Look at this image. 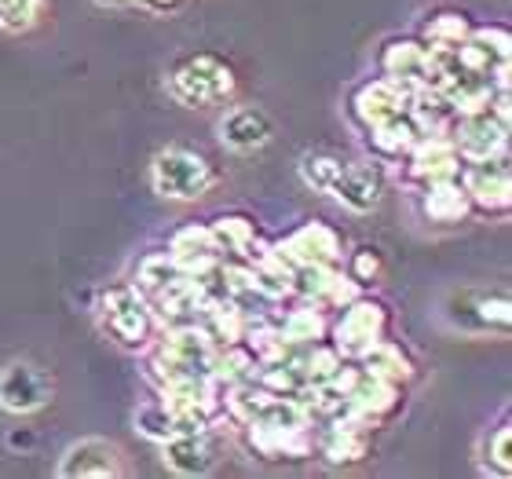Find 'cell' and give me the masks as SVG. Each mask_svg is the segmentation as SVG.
<instances>
[{"mask_svg": "<svg viewBox=\"0 0 512 479\" xmlns=\"http://www.w3.org/2000/svg\"><path fill=\"white\" fill-rule=\"evenodd\" d=\"M454 125L447 128L450 143L458 150L461 161H480L491 154H502L509 143V88H498L491 103L476 110L454 114Z\"/></svg>", "mask_w": 512, "mask_h": 479, "instance_id": "1", "label": "cell"}, {"mask_svg": "<svg viewBox=\"0 0 512 479\" xmlns=\"http://www.w3.org/2000/svg\"><path fill=\"white\" fill-rule=\"evenodd\" d=\"M443 319L469 337H509L512 304L505 289L465 286L443 300Z\"/></svg>", "mask_w": 512, "mask_h": 479, "instance_id": "2", "label": "cell"}, {"mask_svg": "<svg viewBox=\"0 0 512 479\" xmlns=\"http://www.w3.org/2000/svg\"><path fill=\"white\" fill-rule=\"evenodd\" d=\"M169 92L183 107H209L224 103L235 92V70L213 52L183 55L169 70Z\"/></svg>", "mask_w": 512, "mask_h": 479, "instance_id": "3", "label": "cell"}, {"mask_svg": "<svg viewBox=\"0 0 512 479\" xmlns=\"http://www.w3.org/2000/svg\"><path fill=\"white\" fill-rule=\"evenodd\" d=\"M150 180H154V191H158L161 198L194 202V198H202L216 183V172L202 154H194V150H187V147H169L154 158Z\"/></svg>", "mask_w": 512, "mask_h": 479, "instance_id": "4", "label": "cell"}, {"mask_svg": "<svg viewBox=\"0 0 512 479\" xmlns=\"http://www.w3.org/2000/svg\"><path fill=\"white\" fill-rule=\"evenodd\" d=\"M103 326L121 348L139 352L154 341V308L136 286H114L103 293Z\"/></svg>", "mask_w": 512, "mask_h": 479, "instance_id": "5", "label": "cell"}, {"mask_svg": "<svg viewBox=\"0 0 512 479\" xmlns=\"http://www.w3.org/2000/svg\"><path fill=\"white\" fill-rule=\"evenodd\" d=\"M213 337L202 333L198 326L191 330H176L169 333L165 341L158 344V370L165 377V384H180V381H209L216 370V355H213Z\"/></svg>", "mask_w": 512, "mask_h": 479, "instance_id": "6", "label": "cell"}, {"mask_svg": "<svg viewBox=\"0 0 512 479\" xmlns=\"http://www.w3.org/2000/svg\"><path fill=\"white\" fill-rule=\"evenodd\" d=\"M469 169H461V187L469 194L472 209L480 213H509L512 202V176H509V154H491L480 161H465Z\"/></svg>", "mask_w": 512, "mask_h": 479, "instance_id": "7", "label": "cell"}, {"mask_svg": "<svg viewBox=\"0 0 512 479\" xmlns=\"http://www.w3.org/2000/svg\"><path fill=\"white\" fill-rule=\"evenodd\" d=\"M344 315L337 319L333 326V348L348 359H359V355L370 348V344L381 341L384 326H388V308H384L381 300H366V297H355L344 304Z\"/></svg>", "mask_w": 512, "mask_h": 479, "instance_id": "8", "label": "cell"}, {"mask_svg": "<svg viewBox=\"0 0 512 479\" xmlns=\"http://www.w3.org/2000/svg\"><path fill=\"white\" fill-rule=\"evenodd\" d=\"M52 399V377L33 362H8L0 370V406L8 414H37Z\"/></svg>", "mask_w": 512, "mask_h": 479, "instance_id": "9", "label": "cell"}, {"mask_svg": "<svg viewBox=\"0 0 512 479\" xmlns=\"http://www.w3.org/2000/svg\"><path fill=\"white\" fill-rule=\"evenodd\" d=\"M282 256V264L293 271V267H308V264H344V245L341 235L333 231L330 224L322 220H308L300 224L286 242L275 249Z\"/></svg>", "mask_w": 512, "mask_h": 479, "instance_id": "10", "label": "cell"}, {"mask_svg": "<svg viewBox=\"0 0 512 479\" xmlns=\"http://www.w3.org/2000/svg\"><path fill=\"white\" fill-rule=\"evenodd\" d=\"M384 165L381 161H344L337 180L330 183V194L341 205H348L352 213H370L384 194Z\"/></svg>", "mask_w": 512, "mask_h": 479, "instance_id": "11", "label": "cell"}, {"mask_svg": "<svg viewBox=\"0 0 512 479\" xmlns=\"http://www.w3.org/2000/svg\"><path fill=\"white\" fill-rule=\"evenodd\" d=\"M220 461V439L209 428L165 439V465L180 476H209Z\"/></svg>", "mask_w": 512, "mask_h": 479, "instance_id": "12", "label": "cell"}, {"mask_svg": "<svg viewBox=\"0 0 512 479\" xmlns=\"http://www.w3.org/2000/svg\"><path fill=\"white\" fill-rule=\"evenodd\" d=\"M121 472V450L107 439H81L66 450L59 461V476L63 479H88V476H118Z\"/></svg>", "mask_w": 512, "mask_h": 479, "instance_id": "13", "label": "cell"}, {"mask_svg": "<svg viewBox=\"0 0 512 479\" xmlns=\"http://www.w3.org/2000/svg\"><path fill=\"white\" fill-rule=\"evenodd\" d=\"M169 256H172V264L180 267L183 275L202 278L205 271H213V267L220 264V256H224V253H220V245H216V238H213V231H209V227L191 224V227H183V231H176V235H172Z\"/></svg>", "mask_w": 512, "mask_h": 479, "instance_id": "14", "label": "cell"}, {"mask_svg": "<svg viewBox=\"0 0 512 479\" xmlns=\"http://www.w3.org/2000/svg\"><path fill=\"white\" fill-rule=\"evenodd\" d=\"M410 88H403L399 81L392 77H377L370 85L359 88V96H355V114L363 121L366 128L381 125V121L395 118V114H406L410 110Z\"/></svg>", "mask_w": 512, "mask_h": 479, "instance_id": "15", "label": "cell"}, {"mask_svg": "<svg viewBox=\"0 0 512 479\" xmlns=\"http://www.w3.org/2000/svg\"><path fill=\"white\" fill-rule=\"evenodd\" d=\"M271 136H275V125H271V118H267L260 107H235L220 118V139H224V147L242 150V154L267 147Z\"/></svg>", "mask_w": 512, "mask_h": 479, "instance_id": "16", "label": "cell"}, {"mask_svg": "<svg viewBox=\"0 0 512 479\" xmlns=\"http://www.w3.org/2000/svg\"><path fill=\"white\" fill-rule=\"evenodd\" d=\"M381 70H384V77L399 81V85L410 88V92L425 88L428 44L425 41H388L381 52Z\"/></svg>", "mask_w": 512, "mask_h": 479, "instance_id": "17", "label": "cell"}, {"mask_svg": "<svg viewBox=\"0 0 512 479\" xmlns=\"http://www.w3.org/2000/svg\"><path fill=\"white\" fill-rule=\"evenodd\" d=\"M366 421H355V417H337L326 436H322V458L330 465H355V461L366 458L370 450V432H366Z\"/></svg>", "mask_w": 512, "mask_h": 479, "instance_id": "18", "label": "cell"}, {"mask_svg": "<svg viewBox=\"0 0 512 479\" xmlns=\"http://www.w3.org/2000/svg\"><path fill=\"white\" fill-rule=\"evenodd\" d=\"M421 209L432 224H461L465 216L472 213V202L461 180H439L425 183V194H421Z\"/></svg>", "mask_w": 512, "mask_h": 479, "instance_id": "19", "label": "cell"}, {"mask_svg": "<svg viewBox=\"0 0 512 479\" xmlns=\"http://www.w3.org/2000/svg\"><path fill=\"white\" fill-rule=\"evenodd\" d=\"M359 370L377 377V381H388V384H403L414 377V362L406 359L403 348L392 341H377L370 344L363 355H359Z\"/></svg>", "mask_w": 512, "mask_h": 479, "instance_id": "20", "label": "cell"}, {"mask_svg": "<svg viewBox=\"0 0 512 479\" xmlns=\"http://www.w3.org/2000/svg\"><path fill=\"white\" fill-rule=\"evenodd\" d=\"M469 33H472L469 15H461V11H439V15H428L425 22L428 48H458Z\"/></svg>", "mask_w": 512, "mask_h": 479, "instance_id": "21", "label": "cell"}, {"mask_svg": "<svg viewBox=\"0 0 512 479\" xmlns=\"http://www.w3.org/2000/svg\"><path fill=\"white\" fill-rule=\"evenodd\" d=\"M220 253L249 256V249L256 245V224H249L246 216H220L216 224H209Z\"/></svg>", "mask_w": 512, "mask_h": 479, "instance_id": "22", "label": "cell"}, {"mask_svg": "<svg viewBox=\"0 0 512 479\" xmlns=\"http://www.w3.org/2000/svg\"><path fill=\"white\" fill-rule=\"evenodd\" d=\"M483 469L502 479L512 476V425L509 421H502V425L487 436V443H483Z\"/></svg>", "mask_w": 512, "mask_h": 479, "instance_id": "23", "label": "cell"}, {"mask_svg": "<svg viewBox=\"0 0 512 479\" xmlns=\"http://www.w3.org/2000/svg\"><path fill=\"white\" fill-rule=\"evenodd\" d=\"M341 165H344V158H337V154H326V150H319V154H304V158H300V176H304V183H308V187L330 194V183L337 180Z\"/></svg>", "mask_w": 512, "mask_h": 479, "instance_id": "24", "label": "cell"}, {"mask_svg": "<svg viewBox=\"0 0 512 479\" xmlns=\"http://www.w3.org/2000/svg\"><path fill=\"white\" fill-rule=\"evenodd\" d=\"M44 11V0H0V30L26 33L37 26Z\"/></svg>", "mask_w": 512, "mask_h": 479, "instance_id": "25", "label": "cell"}, {"mask_svg": "<svg viewBox=\"0 0 512 479\" xmlns=\"http://www.w3.org/2000/svg\"><path fill=\"white\" fill-rule=\"evenodd\" d=\"M344 275L352 278L355 286H374L377 278H381V256H377V249H370V245L355 249L348 256V264H344Z\"/></svg>", "mask_w": 512, "mask_h": 479, "instance_id": "26", "label": "cell"}, {"mask_svg": "<svg viewBox=\"0 0 512 479\" xmlns=\"http://www.w3.org/2000/svg\"><path fill=\"white\" fill-rule=\"evenodd\" d=\"M8 443H11V447H15V450H30L33 447V432H22V436H19V432H11V439H8Z\"/></svg>", "mask_w": 512, "mask_h": 479, "instance_id": "27", "label": "cell"}]
</instances>
